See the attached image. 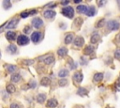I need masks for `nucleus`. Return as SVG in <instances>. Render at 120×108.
I'll use <instances>...</instances> for the list:
<instances>
[{"label":"nucleus","mask_w":120,"mask_h":108,"mask_svg":"<svg viewBox=\"0 0 120 108\" xmlns=\"http://www.w3.org/2000/svg\"><path fill=\"white\" fill-rule=\"evenodd\" d=\"M114 56H115V58L120 59V49H117V50L115 51V53H114Z\"/></svg>","instance_id":"33"},{"label":"nucleus","mask_w":120,"mask_h":108,"mask_svg":"<svg viewBox=\"0 0 120 108\" xmlns=\"http://www.w3.org/2000/svg\"><path fill=\"white\" fill-rule=\"evenodd\" d=\"M68 75V70L66 69H60V70L58 71V76H59L60 78H65V77H67Z\"/></svg>","instance_id":"13"},{"label":"nucleus","mask_w":120,"mask_h":108,"mask_svg":"<svg viewBox=\"0 0 120 108\" xmlns=\"http://www.w3.org/2000/svg\"><path fill=\"white\" fill-rule=\"evenodd\" d=\"M29 42V39L28 37L24 36V35H20L18 38H17V43L19 45H26L27 43Z\"/></svg>","instance_id":"3"},{"label":"nucleus","mask_w":120,"mask_h":108,"mask_svg":"<svg viewBox=\"0 0 120 108\" xmlns=\"http://www.w3.org/2000/svg\"><path fill=\"white\" fill-rule=\"evenodd\" d=\"M36 85H37L36 81L32 80V81H30V82H29V87H30V88H35V87H36Z\"/></svg>","instance_id":"31"},{"label":"nucleus","mask_w":120,"mask_h":108,"mask_svg":"<svg viewBox=\"0 0 120 108\" xmlns=\"http://www.w3.org/2000/svg\"><path fill=\"white\" fill-rule=\"evenodd\" d=\"M87 9H88V7H86V6H84V5H82V6L77 7V10H78V12H79V13L86 14Z\"/></svg>","instance_id":"12"},{"label":"nucleus","mask_w":120,"mask_h":108,"mask_svg":"<svg viewBox=\"0 0 120 108\" xmlns=\"http://www.w3.org/2000/svg\"><path fill=\"white\" fill-rule=\"evenodd\" d=\"M76 67H77V64L74 63V62H71V64H70V69H76Z\"/></svg>","instance_id":"35"},{"label":"nucleus","mask_w":120,"mask_h":108,"mask_svg":"<svg viewBox=\"0 0 120 108\" xmlns=\"http://www.w3.org/2000/svg\"><path fill=\"white\" fill-rule=\"evenodd\" d=\"M102 79H103V74L102 73H100V72L95 73V75H94V82L98 83V82H100Z\"/></svg>","instance_id":"17"},{"label":"nucleus","mask_w":120,"mask_h":108,"mask_svg":"<svg viewBox=\"0 0 120 108\" xmlns=\"http://www.w3.org/2000/svg\"><path fill=\"white\" fill-rule=\"evenodd\" d=\"M93 52H94V47L91 46V45L86 46L85 49H84V54H91Z\"/></svg>","instance_id":"24"},{"label":"nucleus","mask_w":120,"mask_h":108,"mask_svg":"<svg viewBox=\"0 0 120 108\" xmlns=\"http://www.w3.org/2000/svg\"><path fill=\"white\" fill-rule=\"evenodd\" d=\"M62 14L65 16V17H68L69 19L73 18V15H74V9L73 8L71 7H66V8H63L62 10H61Z\"/></svg>","instance_id":"1"},{"label":"nucleus","mask_w":120,"mask_h":108,"mask_svg":"<svg viewBox=\"0 0 120 108\" xmlns=\"http://www.w3.org/2000/svg\"><path fill=\"white\" fill-rule=\"evenodd\" d=\"M30 31H31V27L29 25H27V26L24 27V33L28 34V33H30Z\"/></svg>","instance_id":"34"},{"label":"nucleus","mask_w":120,"mask_h":108,"mask_svg":"<svg viewBox=\"0 0 120 108\" xmlns=\"http://www.w3.org/2000/svg\"><path fill=\"white\" fill-rule=\"evenodd\" d=\"M18 22H19L18 19H12V20H11L9 23H8V24L6 25L7 29H12V28H15V26L17 25Z\"/></svg>","instance_id":"8"},{"label":"nucleus","mask_w":120,"mask_h":108,"mask_svg":"<svg viewBox=\"0 0 120 108\" xmlns=\"http://www.w3.org/2000/svg\"><path fill=\"white\" fill-rule=\"evenodd\" d=\"M42 58H43V61H44V63H45L46 65H50V64H52V63L54 61V57H53V55H52V54L39 57V59H42Z\"/></svg>","instance_id":"6"},{"label":"nucleus","mask_w":120,"mask_h":108,"mask_svg":"<svg viewBox=\"0 0 120 108\" xmlns=\"http://www.w3.org/2000/svg\"><path fill=\"white\" fill-rule=\"evenodd\" d=\"M16 69H17L16 66H14V65H7V70H8V72H13V71H15Z\"/></svg>","instance_id":"26"},{"label":"nucleus","mask_w":120,"mask_h":108,"mask_svg":"<svg viewBox=\"0 0 120 108\" xmlns=\"http://www.w3.org/2000/svg\"><path fill=\"white\" fill-rule=\"evenodd\" d=\"M72 40H73V34L72 33H68L65 38V43L66 44H69Z\"/></svg>","instance_id":"19"},{"label":"nucleus","mask_w":120,"mask_h":108,"mask_svg":"<svg viewBox=\"0 0 120 108\" xmlns=\"http://www.w3.org/2000/svg\"><path fill=\"white\" fill-rule=\"evenodd\" d=\"M15 91V86L13 85H7V92H8V93H13Z\"/></svg>","instance_id":"27"},{"label":"nucleus","mask_w":120,"mask_h":108,"mask_svg":"<svg viewBox=\"0 0 120 108\" xmlns=\"http://www.w3.org/2000/svg\"><path fill=\"white\" fill-rule=\"evenodd\" d=\"M10 108H20V106L18 104H16V103H12L10 105Z\"/></svg>","instance_id":"36"},{"label":"nucleus","mask_w":120,"mask_h":108,"mask_svg":"<svg viewBox=\"0 0 120 108\" xmlns=\"http://www.w3.org/2000/svg\"><path fill=\"white\" fill-rule=\"evenodd\" d=\"M107 26H108L109 30H118L120 27V23L115 20H111L108 22Z\"/></svg>","instance_id":"2"},{"label":"nucleus","mask_w":120,"mask_h":108,"mask_svg":"<svg viewBox=\"0 0 120 108\" xmlns=\"http://www.w3.org/2000/svg\"><path fill=\"white\" fill-rule=\"evenodd\" d=\"M21 80V75L16 73V74H12L11 75V82L13 83H18Z\"/></svg>","instance_id":"22"},{"label":"nucleus","mask_w":120,"mask_h":108,"mask_svg":"<svg viewBox=\"0 0 120 108\" xmlns=\"http://www.w3.org/2000/svg\"><path fill=\"white\" fill-rule=\"evenodd\" d=\"M77 93H78L80 96H85V95L87 94V90H86L85 88H82V87H81V88H79V89H78Z\"/></svg>","instance_id":"25"},{"label":"nucleus","mask_w":120,"mask_h":108,"mask_svg":"<svg viewBox=\"0 0 120 108\" xmlns=\"http://www.w3.org/2000/svg\"><path fill=\"white\" fill-rule=\"evenodd\" d=\"M82 78H83V76H82V72H80V71L75 72L74 75H73V80H74V82H76L77 84H80V83L82 82Z\"/></svg>","instance_id":"7"},{"label":"nucleus","mask_w":120,"mask_h":108,"mask_svg":"<svg viewBox=\"0 0 120 108\" xmlns=\"http://www.w3.org/2000/svg\"><path fill=\"white\" fill-rule=\"evenodd\" d=\"M117 38H118V40L120 41V35H118V36H117Z\"/></svg>","instance_id":"40"},{"label":"nucleus","mask_w":120,"mask_h":108,"mask_svg":"<svg viewBox=\"0 0 120 108\" xmlns=\"http://www.w3.org/2000/svg\"><path fill=\"white\" fill-rule=\"evenodd\" d=\"M41 38H42V34L38 31H36V32L32 33V35H31V40L35 43H38L41 39Z\"/></svg>","instance_id":"4"},{"label":"nucleus","mask_w":120,"mask_h":108,"mask_svg":"<svg viewBox=\"0 0 120 108\" xmlns=\"http://www.w3.org/2000/svg\"><path fill=\"white\" fill-rule=\"evenodd\" d=\"M98 39H99V35L98 33H95V34L92 35V37L90 39V41H91V43H97Z\"/></svg>","instance_id":"21"},{"label":"nucleus","mask_w":120,"mask_h":108,"mask_svg":"<svg viewBox=\"0 0 120 108\" xmlns=\"http://www.w3.org/2000/svg\"><path fill=\"white\" fill-rule=\"evenodd\" d=\"M83 42H84V39L82 38V37H77L75 39H74V45H76L77 47H81L83 45Z\"/></svg>","instance_id":"9"},{"label":"nucleus","mask_w":120,"mask_h":108,"mask_svg":"<svg viewBox=\"0 0 120 108\" xmlns=\"http://www.w3.org/2000/svg\"><path fill=\"white\" fill-rule=\"evenodd\" d=\"M81 59H82V62H81V63H82V65H85V64L87 63V61H85V59H84V58L81 57Z\"/></svg>","instance_id":"38"},{"label":"nucleus","mask_w":120,"mask_h":108,"mask_svg":"<svg viewBox=\"0 0 120 108\" xmlns=\"http://www.w3.org/2000/svg\"><path fill=\"white\" fill-rule=\"evenodd\" d=\"M95 14H96V8H95V7H93V6L89 7V8H88V9H87L86 15H87V16H89V17H92V16H94Z\"/></svg>","instance_id":"11"},{"label":"nucleus","mask_w":120,"mask_h":108,"mask_svg":"<svg viewBox=\"0 0 120 108\" xmlns=\"http://www.w3.org/2000/svg\"><path fill=\"white\" fill-rule=\"evenodd\" d=\"M17 51V47L14 44H10L8 48H7V52H8L9 54H15Z\"/></svg>","instance_id":"20"},{"label":"nucleus","mask_w":120,"mask_h":108,"mask_svg":"<svg viewBox=\"0 0 120 108\" xmlns=\"http://www.w3.org/2000/svg\"><path fill=\"white\" fill-rule=\"evenodd\" d=\"M68 3H69L68 1H65V2H61V4H62V5H68Z\"/></svg>","instance_id":"39"},{"label":"nucleus","mask_w":120,"mask_h":108,"mask_svg":"<svg viewBox=\"0 0 120 108\" xmlns=\"http://www.w3.org/2000/svg\"><path fill=\"white\" fill-rule=\"evenodd\" d=\"M28 15H30V11H23L21 13V17L22 18H26Z\"/></svg>","instance_id":"32"},{"label":"nucleus","mask_w":120,"mask_h":108,"mask_svg":"<svg viewBox=\"0 0 120 108\" xmlns=\"http://www.w3.org/2000/svg\"><path fill=\"white\" fill-rule=\"evenodd\" d=\"M50 84H51V80L48 77L43 78L41 80V82H40V85H44V86H48V85H50Z\"/></svg>","instance_id":"23"},{"label":"nucleus","mask_w":120,"mask_h":108,"mask_svg":"<svg viewBox=\"0 0 120 108\" xmlns=\"http://www.w3.org/2000/svg\"><path fill=\"white\" fill-rule=\"evenodd\" d=\"M56 105H57V100L55 99H51L47 102V106L50 107V108H54Z\"/></svg>","instance_id":"14"},{"label":"nucleus","mask_w":120,"mask_h":108,"mask_svg":"<svg viewBox=\"0 0 120 108\" xmlns=\"http://www.w3.org/2000/svg\"><path fill=\"white\" fill-rule=\"evenodd\" d=\"M43 16L45 18H47V19H52V18H53L55 16V12L52 11V10H46V11H44Z\"/></svg>","instance_id":"10"},{"label":"nucleus","mask_w":120,"mask_h":108,"mask_svg":"<svg viewBox=\"0 0 120 108\" xmlns=\"http://www.w3.org/2000/svg\"><path fill=\"white\" fill-rule=\"evenodd\" d=\"M23 64H26V65H31V64H33V60H31V61H23Z\"/></svg>","instance_id":"37"},{"label":"nucleus","mask_w":120,"mask_h":108,"mask_svg":"<svg viewBox=\"0 0 120 108\" xmlns=\"http://www.w3.org/2000/svg\"><path fill=\"white\" fill-rule=\"evenodd\" d=\"M57 54H58L60 56H65V55L68 54V49H67L66 47H61V48L58 49Z\"/></svg>","instance_id":"16"},{"label":"nucleus","mask_w":120,"mask_h":108,"mask_svg":"<svg viewBox=\"0 0 120 108\" xmlns=\"http://www.w3.org/2000/svg\"><path fill=\"white\" fill-rule=\"evenodd\" d=\"M6 36H7V39L8 40H14L16 39V33L15 32H12V31H8Z\"/></svg>","instance_id":"15"},{"label":"nucleus","mask_w":120,"mask_h":108,"mask_svg":"<svg viewBox=\"0 0 120 108\" xmlns=\"http://www.w3.org/2000/svg\"><path fill=\"white\" fill-rule=\"evenodd\" d=\"M104 24H105V20L104 19H101L98 22V23H97V27H102Z\"/></svg>","instance_id":"30"},{"label":"nucleus","mask_w":120,"mask_h":108,"mask_svg":"<svg viewBox=\"0 0 120 108\" xmlns=\"http://www.w3.org/2000/svg\"><path fill=\"white\" fill-rule=\"evenodd\" d=\"M45 100H46V95L43 94V93H40V94H38L37 96V100L39 103H43L45 101Z\"/></svg>","instance_id":"18"},{"label":"nucleus","mask_w":120,"mask_h":108,"mask_svg":"<svg viewBox=\"0 0 120 108\" xmlns=\"http://www.w3.org/2000/svg\"><path fill=\"white\" fill-rule=\"evenodd\" d=\"M3 7H4V8L5 9H8V8H10V7H11V4H10V1H4L3 2Z\"/></svg>","instance_id":"28"},{"label":"nucleus","mask_w":120,"mask_h":108,"mask_svg":"<svg viewBox=\"0 0 120 108\" xmlns=\"http://www.w3.org/2000/svg\"><path fill=\"white\" fill-rule=\"evenodd\" d=\"M32 25H33L35 28L38 29V28H40V27L43 25V22H42V20H41L40 18L37 17V18H34V19L32 20Z\"/></svg>","instance_id":"5"},{"label":"nucleus","mask_w":120,"mask_h":108,"mask_svg":"<svg viewBox=\"0 0 120 108\" xmlns=\"http://www.w3.org/2000/svg\"><path fill=\"white\" fill-rule=\"evenodd\" d=\"M67 84H68V81H67L66 79L59 80V85H60V86H65Z\"/></svg>","instance_id":"29"}]
</instances>
